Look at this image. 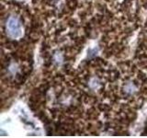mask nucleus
Wrapping results in <instances>:
<instances>
[{"label": "nucleus", "instance_id": "3", "mask_svg": "<svg viewBox=\"0 0 147 138\" xmlns=\"http://www.w3.org/2000/svg\"><path fill=\"white\" fill-rule=\"evenodd\" d=\"M63 62V56L61 53L56 52L53 54V63L56 64V66H61Z\"/></svg>", "mask_w": 147, "mask_h": 138}, {"label": "nucleus", "instance_id": "1", "mask_svg": "<svg viewBox=\"0 0 147 138\" xmlns=\"http://www.w3.org/2000/svg\"><path fill=\"white\" fill-rule=\"evenodd\" d=\"M7 35L10 39H18L23 34V27L20 20L16 16H10L6 21Z\"/></svg>", "mask_w": 147, "mask_h": 138}, {"label": "nucleus", "instance_id": "5", "mask_svg": "<svg viewBox=\"0 0 147 138\" xmlns=\"http://www.w3.org/2000/svg\"><path fill=\"white\" fill-rule=\"evenodd\" d=\"M100 87V83L99 81L96 79V78H91L90 81H89V87L92 90H96L98 89Z\"/></svg>", "mask_w": 147, "mask_h": 138}, {"label": "nucleus", "instance_id": "2", "mask_svg": "<svg viewBox=\"0 0 147 138\" xmlns=\"http://www.w3.org/2000/svg\"><path fill=\"white\" fill-rule=\"evenodd\" d=\"M123 89H124V92H125L127 95L132 96V95H134V94L137 93L138 87L133 82H127L125 84V86H124Z\"/></svg>", "mask_w": 147, "mask_h": 138}, {"label": "nucleus", "instance_id": "4", "mask_svg": "<svg viewBox=\"0 0 147 138\" xmlns=\"http://www.w3.org/2000/svg\"><path fill=\"white\" fill-rule=\"evenodd\" d=\"M18 64L15 63L10 64L7 67V72H8L9 75H11V76L16 75V74L18 73Z\"/></svg>", "mask_w": 147, "mask_h": 138}]
</instances>
